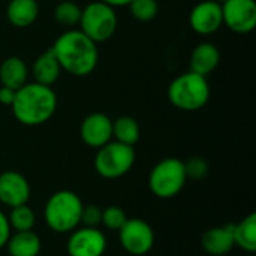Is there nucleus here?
Here are the masks:
<instances>
[{
  "label": "nucleus",
  "mask_w": 256,
  "mask_h": 256,
  "mask_svg": "<svg viewBox=\"0 0 256 256\" xmlns=\"http://www.w3.org/2000/svg\"><path fill=\"white\" fill-rule=\"evenodd\" d=\"M117 24L116 9L100 0L92 2L81 9L80 30L96 44L110 40L117 30Z\"/></svg>",
  "instance_id": "39448f33"
},
{
  "label": "nucleus",
  "mask_w": 256,
  "mask_h": 256,
  "mask_svg": "<svg viewBox=\"0 0 256 256\" xmlns=\"http://www.w3.org/2000/svg\"><path fill=\"white\" fill-rule=\"evenodd\" d=\"M184 164V171H186V177L192 178V180H201L208 174V164L206 159L202 158H190L188 159Z\"/></svg>",
  "instance_id": "a878e982"
},
{
  "label": "nucleus",
  "mask_w": 256,
  "mask_h": 256,
  "mask_svg": "<svg viewBox=\"0 0 256 256\" xmlns=\"http://www.w3.org/2000/svg\"><path fill=\"white\" fill-rule=\"evenodd\" d=\"M102 222V208H99L94 204L84 206L81 212V225L82 226H90V228H98Z\"/></svg>",
  "instance_id": "bb28decb"
},
{
  "label": "nucleus",
  "mask_w": 256,
  "mask_h": 256,
  "mask_svg": "<svg viewBox=\"0 0 256 256\" xmlns=\"http://www.w3.org/2000/svg\"><path fill=\"white\" fill-rule=\"evenodd\" d=\"M57 102V94L52 87L27 82L16 90L10 110L21 124L40 126L56 114Z\"/></svg>",
  "instance_id": "f03ea898"
},
{
  "label": "nucleus",
  "mask_w": 256,
  "mask_h": 256,
  "mask_svg": "<svg viewBox=\"0 0 256 256\" xmlns=\"http://www.w3.org/2000/svg\"><path fill=\"white\" fill-rule=\"evenodd\" d=\"M224 26L231 32L246 34L256 27L255 0H225L220 3Z\"/></svg>",
  "instance_id": "1a4fd4ad"
},
{
  "label": "nucleus",
  "mask_w": 256,
  "mask_h": 256,
  "mask_svg": "<svg viewBox=\"0 0 256 256\" xmlns=\"http://www.w3.org/2000/svg\"><path fill=\"white\" fill-rule=\"evenodd\" d=\"M32 74L34 82L38 84L48 86V87H52V84H56V81L62 74V66L51 48H48L46 51H44L34 58L32 66Z\"/></svg>",
  "instance_id": "dca6fc26"
},
{
  "label": "nucleus",
  "mask_w": 256,
  "mask_h": 256,
  "mask_svg": "<svg viewBox=\"0 0 256 256\" xmlns=\"http://www.w3.org/2000/svg\"><path fill=\"white\" fill-rule=\"evenodd\" d=\"M51 50L62 66V70L78 78L90 75L99 62L98 44L80 28L64 30L54 40Z\"/></svg>",
  "instance_id": "f257e3e1"
},
{
  "label": "nucleus",
  "mask_w": 256,
  "mask_h": 256,
  "mask_svg": "<svg viewBox=\"0 0 256 256\" xmlns=\"http://www.w3.org/2000/svg\"><path fill=\"white\" fill-rule=\"evenodd\" d=\"M117 232L120 246L129 255H147L154 246L153 228L142 219H126V222Z\"/></svg>",
  "instance_id": "6e6552de"
},
{
  "label": "nucleus",
  "mask_w": 256,
  "mask_h": 256,
  "mask_svg": "<svg viewBox=\"0 0 256 256\" xmlns=\"http://www.w3.org/2000/svg\"><path fill=\"white\" fill-rule=\"evenodd\" d=\"M201 246L208 255L224 256L230 254L234 248L232 225H224L207 230L202 234Z\"/></svg>",
  "instance_id": "2eb2a0df"
},
{
  "label": "nucleus",
  "mask_w": 256,
  "mask_h": 256,
  "mask_svg": "<svg viewBox=\"0 0 256 256\" xmlns=\"http://www.w3.org/2000/svg\"><path fill=\"white\" fill-rule=\"evenodd\" d=\"M81 9L82 8L72 0H63L54 9V20L62 27L74 28L76 24H80Z\"/></svg>",
  "instance_id": "4be33fe9"
},
{
  "label": "nucleus",
  "mask_w": 256,
  "mask_h": 256,
  "mask_svg": "<svg viewBox=\"0 0 256 256\" xmlns=\"http://www.w3.org/2000/svg\"><path fill=\"white\" fill-rule=\"evenodd\" d=\"M190 28L198 34H213L224 26L222 6L214 0H204L196 3L189 15Z\"/></svg>",
  "instance_id": "9b49d317"
},
{
  "label": "nucleus",
  "mask_w": 256,
  "mask_h": 256,
  "mask_svg": "<svg viewBox=\"0 0 256 256\" xmlns=\"http://www.w3.org/2000/svg\"><path fill=\"white\" fill-rule=\"evenodd\" d=\"M10 231H12V230H10L8 216L0 210V249H3V248L6 246L8 238H9V236L12 234Z\"/></svg>",
  "instance_id": "cd10ccee"
},
{
  "label": "nucleus",
  "mask_w": 256,
  "mask_h": 256,
  "mask_svg": "<svg viewBox=\"0 0 256 256\" xmlns=\"http://www.w3.org/2000/svg\"><path fill=\"white\" fill-rule=\"evenodd\" d=\"M220 63V51L212 42H201L198 44L192 54H190V72H195L202 76H208Z\"/></svg>",
  "instance_id": "4468645a"
},
{
  "label": "nucleus",
  "mask_w": 256,
  "mask_h": 256,
  "mask_svg": "<svg viewBox=\"0 0 256 256\" xmlns=\"http://www.w3.org/2000/svg\"><path fill=\"white\" fill-rule=\"evenodd\" d=\"M30 183L18 171H3L0 174V202L9 208L27 204L30 200Z\"/></svg>",
  "instance_id": "ddd939ff"
},
{
  "label": "nucleus",
  "mask_w": 256,
  "mask_h": 256,
  "mask_svg": "<svg viewBox=\"0 0 256 256\" xmlns=\"http://www.w3.org/2000/svg\"><path fill=\"white\" fill-rule=\"evenodd\" d=\"M210 93L207 78L189 70L170 82L166 96L177 110L194 112L207 105L210 100Z\"/></svg>",
  "instance_id": "20e7f679"
},
{
  "label": "nucleus",
  "mask_w": 256,
  "mask_h": 256,
  "mask_svg": "<svg viewBox=\"0 0 256 256\" xmlns=\"http://www.w3.org/2000/svg\"><path fill=\"white\" fill-rule=\"evenodd\" d=\"M69 256H104L106 250V237L99 228H75L66 244Z\"/></svg>",
  "instance_id": "9d476101"
},
{
  "label": "nucleus",
  "mask_w": 256,
  "mask_h": 256,
  "mask_svg": "<svg viewBox=\"0 0 256 256\" xmlns=\"http://www.w3.org/2000/svg\"><path fill=\"white\" fill-rule=\"evenodd\" d=\"M28 82V68L21 57L10 56L0 63V84L14 90Z\"/></svg>",
  "instance_id": "a211bd4d"
},
{
  "label": "nucleus",
  "mask_w": 256,
  "mask_h": 256,
  "mask_svg": "<svg viewBox=\"0 0 256 256\" xmlns=\"http://www.w3.org/2000/svg\"><path fill=\"white\" fill-rule=\"evenodd\" d=\"M100 2H104V3H106V4H110V6H112L116 9V8L128 6L132 0H100Z\"/></svg>",
  "instance_id": "c756f323"
},
{
  "label": "nucleus",
  "mask_w": 256,
  "mask_h": 256,
  "mask_svg": "<svg viewBox=\"0 0 256 256\" xmlns=\"http://www.w3.org/2000/svg\"><path fill=\"white\" fill-rule=\"evenodd\" d=\"M39 16V3L36 0H10L6 8V18L16 28H27Z\"/></svg>",
  "instance_id": "f3484780"
},
{
  "label": "nucleus",
  "mask_w": 256,
  "mask_h": 256,
  "mask_svg": "<svg viewBox=\"0 0 256 256\" xmlns=\"http://www.w3.org/2000/svg\"><path fill=\"white\" fill-rule=\"evenodd\" d=\"M135 150L132 146L111 140L98 148L94 156L96 172L106 180H116L126 176L135 164Z\"/></svg>",
  "instance_id": "0eeeda50"
},
{
  "label": "nucleus",
  "mask_w": 256,
  "mask_h": 256,
  "mask_svg": "<svg viewBox=\"0 0 256 256\" xmlns=\"http://www.w3.org/2000/svg\"><path fill=\"white\" fill-rule=\"evenodd\" d=\"M126 219H128V216L122 207L110 206L102 210V222L100 224L110 231H118L123 226V224L126 222Z\"/></svg>",
  "instance_id": "393cba45"
},
{
  "label": "nucleus",
  "mask_w": 256,
  "mask_h": 256,
  "mask_svg": "<svg viewBox=\"0 0 256 256\" xmlns=\"http://www.w3.org/2000/svg\"><path fill=\"white\" fill-rule=\"evenodd\" d=\"M15 93H16V90H14L10 87H6V86H2L0 87V104L6 105V106H10L14 99H15Z\"/></svg>",
  "instance_id": "c85d7f7f"
},
{
  "label": "nucleus",
  "mask_w": 256,
  "mask_h": 256,
  "mask_svg": "<svg viewBox=\"0 0 256 256\" xmlns=\"http://www.w3.org/2000/svg\"><path fill=\"white\" fill-rule=\"evenodd\" d=\"M10 230L14 231H32L36 222V216L34 212L27 206H16L10 208V213L8 216Z\"/></svg>",
  "instance_id": "5701e85b"
},
{
  "label": "nucleus",
  "mask_w": 256,
  "mask_h": 256,
  "mask_svg": "<svg viewBox=\"0 0 256 256\" xmlns=\"http://www.w3.org/2000/svg\"><path fill=\"white\" fill-rule=\"evenodd\" d=\"M80 135L86 146L98 150L112 140V120L104 112H92L82 120Z\"/></svg>",
  "instance_id": "f8f14e48"
},
{
  "label": "nucleus",
  "mask_w": 256,
  "mask_h": 256,
  "mask_svg": "<svg viewBox=\"0 0 256 256\" xmlns=\"http://www.w3.org/2000/svg\"><path fill=\"white\" fill-rule=\"evenodd\" d=\"M214 2H218V3H224L225 0H214Z\"/></svg>",
  "instance_id": "7c9ffc66"
},
{
  "label": "nucleus",
  "mask_w": 256,
  "mask_h": 256,
  "mask_svg": "<svg viewBox=\"0 0 256 256\" xmlns=\"http://www.w3.org/2000/svg\"><path fill=\"white\" fill-rule=\"evenodd\" d=\"M81 198L72 190H58L52 194L44 208V219L50 230L58 234L72 232L81 225L82 212Z\"/></svg>",
  "instance_id": "7ed1b4c3"
},
{
  "label": "nucleus",
  "mask_w": 256,
  "mask_h": 256,
  "mask_svg": "<svg viewBox=\"0 0 256 256\" xmlns=\"http://www.w3.org/2000/svg\"><path fill=\"white\" fill-rule=\"evenodd\" d=\"M188 182L184 164L177 158H166L158 162L150 176L148 188L152 194L162 200H170L178 195Z\"/></svg>",
  "instance_id": "423d86ee"
},
{
  "label": "nucleus",
  "mask_w": 256,
  "mask_h": 256,
  "mask_svg": "<svg viewBox=\"0 0 256 256\" xmlns=\"http://www.w3.org/2000/svg\"><path fill=\"white\" fill-rule=\"evenodd\" d=\"M130 15L142 22L152 21L159 12V4L156 0H132L129 4Z\"/></svg>",
  "instance_id": "b1692460"
},
{
  "label": "nucleus",
  "mask_w": 256,
  "mask_h": 256,
  "mask_svg": "<svg viewBox=\"0 0 256 256\" xmlns=\"http://www.w3.org/2000/svg\"><path fill=\"white\" fill-rule=\"evenodd\" d=\"M234 246L244 252H256V214L250 213L238 224L232 225Z\"/></svg>",
  "instance_id": "aec40b11"
},
{
  "label": "nucleus",
  "mask_w": 256,
  "mask_h": 256,
  "mask_svg": "<svg viewBox=\"0 0 256 256\" xmlns=\"http://www.w3.org/2000/svg\"><path fill=\"white\" fill-rule=\"evenodd\" d=\"M40 238L32 231H15L6 242L9 256H38L40 254Z\"/></svg>",
  "instance_id": "6ab92c4d"
},
{
  "label": "nucleus",
  "mask_w": 256,
  "mask_h": 256,
  "mask_svg": "<svg viewBox=\"0 0 256 256\" xmlns=\"http://www.w3.org/2000/svg\"><path fill=\"white\" fill-rule=\"evenodd\" d=\"M141 129L138 122L130 116H120L112 122V140L126 146H135L140 141Z\"/></svg>",
  "instance_id": "412c9836"
}]
</instances>
